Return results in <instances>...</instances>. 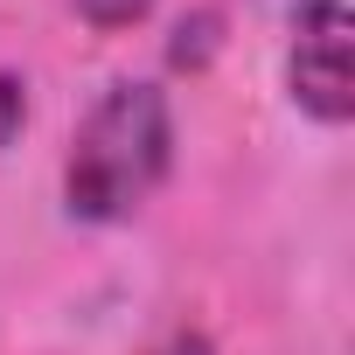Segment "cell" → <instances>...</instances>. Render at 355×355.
Returning <instances> with one entry per match:
<instances>
[{
	"label": "cell",
	"mask_w": 355,
	"mask_h": 355,
	"mask_svg": "<svg viewBox=\"0 0 355 355\" xmlns=\"http://www.w3.org/2000/svg\"><path fill=\"white\" fill-rule=\"evenodd\" d=\"M167 153H174V119H167V98L153 84H112L77 139H70V167H63V196H70V216L84 223H119L132 216L167 174Z\"/></svg>",
	"instance_id": "cell-1"
},
{
	"label": "cell",
	"mask_w": 355,
	"mask_h": 355,
	"mask_svg": "<svg viewBox=\"0 0 355 355\" xmlns=\"http://www.w3.org/2000/svg\"><path fill=\"white\" fill-rule=\"evenodd\" d=\"M348 42H355V21H348V8H341V0H300L286 77H293V98H300L320 125H341V119L355 112Z\"/></svg>",
	"instance_id": "cell-2"
},
{
	"label": "cell",
	"mask_w": 355,
	"mask_h": 355,
	"mask_svg": "<svg viewBox=\"0 0 355 355\" xmlns=\"http://www.w3.org/2000/svg\"><path fill=\"white\" fill-rule=\"evenodd\" d=\"M146 8H153V0H77V15H84L91 28H132Z\"/></svg>",
	"instance_id": "cell-3"
},
{
	"label": "cell",
	"mask_w": 355,
	"mask_h": 355,
	"mask_svg": "<svg viewBox=\"0 0 355 355\" xmlns=\"http://www.w3.org/2000/svg\"><path fill=\"white\" fill-rule=\"evenodd\" d=\"M21 119H28V84L15 70H0V146L21 132Z\"/></svg>",
	"instance_id": "cell-4"
},
{
	"label": "cell",
	"mask_w": 355,
	"mask_h": 355,
	"mask_svg": "<svg viewBox=\"0 0 355 355\" xmlns=\"http://www.w3.org/2000/svg\"><path fill=\"white\" fill-rule=\"evenodd\" d=\"M153 355H209V334H167Z\"/></svg>",
	"instance_id": "cell-5"
}]
</instances>
